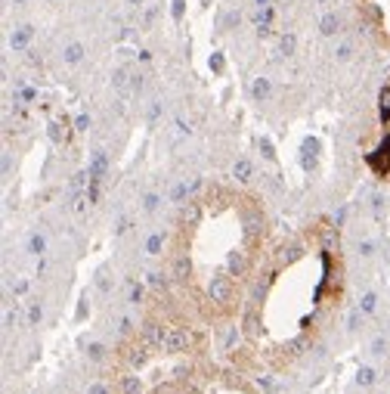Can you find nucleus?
I'll return each mask as SVG.
<instances>
[{
    "label": "nucleus",
    "instance_id": "obj_1",
    "mask_svg": "<svg viewBox=\"0 0 390 394\" xmlns=\"http://www.w3.org/2000/svg\"><path fill=\"white\" fill-rule=\"evenodd\" d=\"M356 16L378 44L390 47V0H356Z\"/></svg>",
    "mask_w": 390,
    "mask_h": 394
},
{
    "label": "nucleus",
    "instance_id": "obj_2",
    "mask_svg": "<svg viewBox=\"0 0 390 394\" xmlns=\"http://www.w3.org/2000/svg\"><path fill=\"white\" fill-rule=\"evenodd\" d=\"M186 345H189V335H186L183 329L171 332V338H167V348H171V351H183Z\"/></svg>",
    "mask_w": 390,
    "mask_h": 394
},
{
    "label": "nucleus",
    "instance_id": "obj_3",
    "mask_svg": "<svg viewBox=\"0 0 390 394\" xmlns=\"http://www.w3.org/2000/svg\"><path fill=\"white\" fill-rule=\"evenodd\" d=\"M356 382H359V385H372V382H375V370H369V366L359 370V373H356Z\"/></svg>",
    "mask_w": 390,
    "mask_h": 394
},
{
    "label": "nucleus",
    "instance_id": "obj_4",
    "mask_svg": "<svg viewBox=\"0 0 390 394\" xmlns=\"http://www.w3.org/2000/svg\"><path fill=\"white\" fill-rule=\"evenodd\" d=\"M124 394H140V379L127 375V379H124Z\"/></svg>",
    "mask_w": 390,
    "mask_h": 394
},
{
    "label": "nucleus",
    "instance_id": "obj_5",
    "mask_svg": "<svg viewBox=\"0 0 390 394\" xmlns=\"http://www.w3.org/2000/svg\"><path fill=\"white\" fill-rule=\"evenodd\" d=\"M87 394H112V391H108V388H106V385H93V388H90Z\"/></svg>",
    "mask_w": 390,
    "mask_h": 394
},
{
    "label": "nucleus",
    "instance_id": "obj_6",
    "mask_svg": "<svg viewBox=\"0 0 390 394\" xmlns=\"http://www.w3.org/2000/svg\"><path fill=\"white\" fill-rule=\"evenodd\" d=\"M90 357H93V360H99V357H103V348L93 345V348H90Z\"/></svg>",
    "mask_w": 390,
    "mask_h": 394
}]
</instances>
